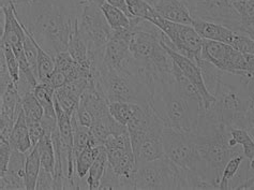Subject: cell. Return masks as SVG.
<instances>
[{"label":"cell","mask_w":254,"mask_h":190,"mask_svg":"<svg viewBox=\"0 0 254 190\" xmlns=\"http://www.w3.org/2000/svg\"><path fill=\"white\" fill-rule=\"evenodd\" d=\"M85 0H30L13 4L19 23L54 58L68 51L69 40Z\"/></svg>","instance_id":"1"},{"label":"cell","mask_w":254,"mask_h":190,"mask_svg":"<svg viewBox=\"0 0 254 190\" xmlns=\"http://www.w3.org/2000/svg\"><path fill=\"white\" fill-rule=\"evenodd\" d=\"M174 76L169 82L156 83L151 105L165 126L192 133L204 110L203 97L175 64Z\"/></svg>","instance_id":"2"},{"label":"cell","mask_w":254,"mask_h":190,"mask_svg":"<svg viewBox=\"0 0 254 190\" xmlns=\"http://www.w3.org/2000/svg\"><path fill=\"white\" fill-rule=\"evenodd\" d=\"M230 130L210 106L200 113L197 125L192 132L200 157L219 181L229 160L244 155L243 147L234 141Z\"/></svg>","instance_id":"3"},{"label":"cell","mask_w":254,"mask_h":190,"mask_svg":"<svg viewBox=\"0 0 254 190\" xmlns=\"http://www.w3.org/2000/svg\"><path fill=\"white\" fill-rule=\"evenodd\" d=\"M164 36L165 33L159 27L147 19L131 17V55L156 83L175 79L174 62L162 45Z\"/></svg>","instance_id":"4"},{"label":"cell","mask_w":254,"mask_h":190,"mask_svg":"<svg viewBox=\"0 0 254 190\" xmlns=\"http://www.w3.org/2000/svg\"><path fill=\"white\" fill-rule=\"evenodd\" d=\"M248 83L243 77L223 72L213 95L216 98L213 110L219 119L230 129H246V114L250 101Z\"/></svg>","instance_id":"5"},{"label":"cell","mask_w":254,"mask_h":190,"mask_svg":"<svg viewBox=\"0 0 254 190\" xmlns=\"http://www.w3.org/2000/svg\"><path fill=\"white\" fill-rule=\"evenodd\" d=\"M95 84L110 102L122 101L141 105L152 102V88L136 74L100 67L95 74Z\"/></svg>","instance_id":"6"},{"label":"cell","mask_w":254,"mask_h":190,"mask_svg":"<svg viewBox=\"0 0 254 190\" xmlns=\"http://www.w3.org/2000/svg\"><path fill=\"white\" fill-rule=\"evenodd\" d=\"M164 156L174 164L188 171L196 172L219 189V180L200 157L192 133L175 130L169 126L163 129Z\"/></svg>","instance_id":"7"},{"label":"cell","mask_w":254,"mask_h":190,"mask_svg":"<svg viewBox=\"0 0 254 190\" xmlns=\"http://www.w3.org/2000/svg\"><path fill=\"white\" fill-rule=\"evenodd\" d=\"M76 25L79 35L88 45L90 62L95 74L102 65L105 46L113 35V29L106 21L101 6L86 0L79 10Z\"/></svg>","instance_id":"8"},{"label":"cell","mask_w":254,"mask_h":190,"mask_svg":"<svg viewBox=\"0 0 254 190\" xmlns=\"http://www.w3.org/2000/svg\"><path fill=\"white\" fill-rule=\"evenodd\" d=\"M133 183L134 189H188L187 170L165 156L136 166Z\"/></svg>","instance_id":"9"},{"label":"cell","mask_w":254,"mask_h":190,"mask_svg":"<svg viewBox=\"0 0 254 190\" xmlns=\"http://www.w3.org/2000/svg\"><path fill=\"white\" fill-rule=\"evenodd\" d=\"M193 19L216 23L242 33L243 23L230 0H183Z\"/></svg>","instance_id":"10"},{"label":"cell","mask_w":254,"mask_h":190,"mask_svg":"<svg viewBox=\"0 0 254 190\" xmlns=\"http://www.w3.org/2000/svg\"><path fill=\"white\" fill-rule=\"evenodd\" d=\"M161 29L173 45V49L182 55L190 58L197 65L202 60V50L204 39L200 37L194 27L190 25L174 23L156 15L149 19Z\"/></svg>","instance_id":"11"},{"label":"cell","mask_w":254,"mask_h":190,"mask_svg":"<svg viewBox=\"0 0 254 190\" xmlns=\"http://www.w3.org/2000/svg\"><path fill=\"white\" fill-rule=\"evenodd\" d=\"M202 58L223 72L243 77L248 81L245 55L230 44L204 40Z\"/></svg>","instance_id":"12"},{"label":"cell","mask_w":254,"mask_h":190,"mask_svg":"<svg viewBox=\"0 0 254 190\" xmlns=\"http://www.w3.org/2000/svg\"><path fill=\"white\" fill-rule=\"evenodd\" d=\"M103 145L108 154L109 164L114 171L119 175L132 178L136 162L129 132L111 135L105 140Z\"/></svg>","instance_id":"13"},{"label":"cell","mask_w":254,"mask_h":190,"mask_svg":"<svg viewBox=\"0 0 254 190\" xmlns=\"http://www.w3.org/2000/svg\"><path fill=\"white\" fill-rule=\"evenodd\" d=\"M131 28L113 30V35L105 46L102 65L100 67L111 70L127 71L132 59L130 52Z\"/></svg>","instance_id":"14"},{"label":"cell","mask_w":254,"mask_h":190,"mask_svg":"<svg viewBox=\"0 0 254 190\" xmlns=\"http://www.w3.org/2000/svg\"><path fill=\"white\" fill-rule=\"evenodd\" d=\"M168 41H170V39L165 35L162 39L163 47L165 49V51L169 53V55L172 57L174 64L179 68L184 76L196 87V90L199 92L200 96L203 97L204 108L207 110V108H209L210 106L213 105V103L216 102V98L213 97L208 91H207L199 66L195 62L191 60L190 58L182 55V54H179L178 52L172 49L170 44L166 43Z\"/></svg>","instance_id":"15"},{"label":"cell","mask_w":254,"mask_h":190,"mask_svg":"<svg viewBox=\"0 0 254 190\" xmlns=\"http://www.w3.org/2000/svg\"><path fill=\"white\" fill-rule=\"evenodd\" d=\"M164 127L165 125H161L150 129L144 135V138L139 141V143L133 147L136 166L163 157L164 151L162 135Z\"/></svg>","instance_id":"16"},{"label":"cell","mask_w":254,"mask_h":190,"mask_svg":"<svg viewBox=\"0 0 254 190\" xmlns=\"http://www.w3.org/2000/svg\"><path fill=\"white\" fill-rule=\"evenodd\" d=\"M92 81L93 79L71 81V82H68L55 91L54 100L70 117L77 110V106L81 102L82 95L87 90V87L92 83Z\"/></svg>","instance_id":"17"},{"label":"cell","mask_w":254,"mask_h":190,"mask_svg":"<svg viewBox=\"0 0 254 190\" xmlns=\"http://www.w3.org/2000/svg\"><path fill=\"white\" fill-rule=\"evenodd\" d=\"M1 10L4 14V28L1 40L8 42L12 46L15 55H18L24 52L26 32L15 15L12 3L1 6Z\"/></svg>","instance_id":"18"},{"label":"cell","mask_w":254,"mask_h":190,"mask_svg":"<svg viewBox=\"0 0 254 190\" xmlns=\"http://www.w3.org/2000/svg\"><path fill=\"white\" fill-rule=\"evenodd\" d=\"M25 162L26 153L12 151L6 172L0 175V189H26Z\"/></svg>","instance_id":"19"},{"label":"cell","mask_w":254,"mask_h":190,"mask_svg":"<svg viewBox=\"0 0 254 190\" xmlns=\"http://www.w3.org/2000/svg\"><path fill=\"white\" fill-rule=\"evenodd\" d=\"M152 6L160 17L168 21L190 26L193 24V17L183 0H159Z\"/></svg>","instance_id":"20"},{"label":"cell","mask_w":254,"mask_h":190,"mask_svg":"<svg viewBox=\"0 0 254 190\" xmlns=\"http://www.w3.org/2000/svg\"><path fill=\"white\" fill-rule=\"evenodd\" d=\"M192 26L198 35L204 40H211V41L222 42L226 44H232L233 39L236 32L227 28L225 26L216 23L200 21V19H193Z\"/></svg>","instance_id":"21"},{"label":"cell","mask_w":254,"mask_h":190,"mask_svg":"<svg viewBox=\"0 0 254 190\" xmlns=\"http://www.w3.org/2000/svg\"><path fill=\"white\" fill-rule=\"evenodd\" d=\"M90 129L92 135L98 141V143L101 145L104 144L105 140L111 135H119L128 131L127 126L118 123L111 114L95 121V124L91 126Z\"/></svg>","instance_id":"22"},{"label":"cell","mask_w":254,"mask_h":190,"mask_svg":"<svg viewBox=\"0 0 254 190\" xmlns=\"http://www.w3.org/2000/svg\"><path fill=\"white\" fill-rule=\"evenodd\" d=\"M9 142L13 151L27 153L31 148H33L29 134V128L27 123H26L23 110L19 114L14 128H13Z\"/></svg>","instance_id":"23"},{"label":"cell","mask_w":254,"mask_h":190,"mask_svg":"<svg viewBox=\"0 0 254 190\" xmlns=\"http://www.w3.org/2000/svg\"><path fill=\"white\" fill-rule=\"evenodd\" d=\"M77 21V19H76ZM68 52L71 55V57L75 60L76 63L79 65H83L85 67L91 68L92 65L90 62V55H89V49L88 45L86 44L82 36L79 35V31L77 29V25L75 22L74 28L71 33V37L69 40V45H68ZM93 71V69H92Z\"/></svg>","instance_id":"24"},{"label":"cell","mask_w":254,"mask_h":190,"mask_svg":"<svg viewBox=\"0 0 254 190\" xmlns=\"http://www.w3.org/2000/svg\"><path fill=\"white\" fill-rule=\"evenodd\" d=\"M102 146L103 145L99 144L96 140H93L75 158V171L79 179L84 180L88 175L89 170L98 157Z\"/></svg>","instance_id":"25"},{"label":"cell","mask_w":254,"mask_h":190,"mask_svg":"<svg viewBox=\"0 0 254 190\" xmlns=\"http://www.w3.org/2000/svg\"><path fill=\"white\" fill-rule=\"evenodd\" d=\"M40 170H41V160H40L38 149L36 147H33L29 152L26 153L25 183L26 189L27 190L36 189Z\"/></svg>","instance_id":"26"},{"label":"cell","mask_w":254,"mask_h":190,"mask_svg":"<svg viewBox=\"0 0 254 190\" xmlns=\"http://www.w3.org/2000/svg\"><path fill=\"white\" fill-rule=\"evenodd\" d=\"M23 113L27 125L40 123L43 117V107L33 93H27L21 96Z\"/></svg>","instance_id":"27"},{"label":"cell","mask_w":254,"mask_h":190,"mask_svg":"<svg viewBox=\"0 0 254 190\" xmlns=\"http://www.w3.org/2000/svg\"><path fill=\"white\" fill-rule=\"evenodd\" d=\"M101 10L113 30H124L131 28V17L124 11L116 8L109 2H104L101 5Z\"/></svg>","instance_id":"28"},{"label":"cell","mask_w":254,"mask_h":190,"mask_svg":"<svg viewBox=\"0 0 254 190\" xmlns=\"http://www.w3.org/2000/svg\"><path fill=\"white\" fill-rule=\"evenodd\" d=\"M38 149V153L41 160V167L45 170H48L53 175L55 173V149L53 145L52 135L45 134L44 137L38 142V144L35 146Z\"/></svg>","instance_id":"29"},{"label":"cell","mask_w":254,"mask_h":190,"mask_svg":"<svg viewBox=\"0 0 254 190\" xmlns=\"http://www.w3.org/2000/svg\"><path fill=\"white\" fill-rule=\"evenodd\" d=\"M33 94H35V96L43 107V115L50 117H57L54 100V88H52L50 85L45 83H39L36 86L35 91H33Z\"/></svg>","instance_id":"30"},{"label":"cell","mask_w":254,"mask_h":190,"mask_svg":"<svg viewBox=\"0 0 254 190\" xmlns=\"http://www.w3.org/2000/svg\"><path fill=\"white\" fill-rule=\"evenodd\" d=\"M106 165H108V154H106V149L103 145L101 151H100L98 155V157L96 158L95 162H93V165L91 166L88 172L87 183H88L89 189L100 188V183H101V179L105 171Z\"/></svg>","instance_id":"31"},{"label":"cell","mask_w":254,"mask_h":190,"mask_svg":"<svg viewBox=\"0 0 254 190\" xmlns=\"http://www.w3.org/2000/svg\"><path fill=\"white\" fill-rule=\"evenodd\" d=\"M198 66L200 68V71H202V76H203L204 83L207 91H208L213 96L217 91L220 80H221L223 76V71L218 69L215 65H212L211 63L207 62V60L203 58L200 60Z\"/></svg>","instance_id":"32"},{"label":"cell","mask_w":254,"mask_h":190,"mask_svg":"<svg viewBox=\"0 0 254 190\" xmlns=\"http://www.w3.org/2000/svg\"><path fill=\"white\" fill-rule=\"evenodd\" d=\"M137 107L136 103L122 102V101H115L110 102V112L112 116L115 118L118 123L125 126L128 125L129 120L132 118Z\"/></svg>","instance_id":"33"},{"label":"cell","mask_w":254,"mask_h":190,"mask_svg":"<svg viewBox=\"0 0 254 190\" xmlns=\"http://www.w3.org/2000/svg\"><path fill=\"white\" fill-rule=\"evenodd\" d=\"M126 3L132 17L144 18L149 21L150 18L158 15L153 6L146 0H126Z\"/></svg>","instance_id":"34"},{"label":"cell","mask_w":254,"mask_h":190,"mask_svg":"<svg viewBox=\"0 0 254 190\" xmlns=\"http://www.w3.org/2000/svg\"><path fill=\"white\" fill-rule=\"evenodd\" d=\"M55 70V60L38 44V80L44 83Z\"/></svg>","instance_id":"35"},{"label":"cell","mask_w":254,"mask_h":190,"mask_svg":"<svg viewBox=\"0 0 254 190\" xmlns=\"http://www.w3.org/2000/svg\"><path fill=\"white\" fill-rule=\"evenodd\" d=\"M232 3L242 18V33H244L245 29L254 26V0H238V1H233Z\"/></svg>","instance_id":"36"},{"label":"cell","mask_w":254,"mask_h":190,"mask_svg":"<svg viewBox=\"0 0 254 190\" xmlns=\"http://www.w3.org/2000/svg\"><path fill=\"white\" fill-rule=\"evenodd\" d=\"M230 131L234 141L243 147L245 157L251 160L254 157V141L250 133L246 129L240 128H233Z\"/></svg>","instance_id":"37"},{"label":"cell","mask_w":254,"mask_h":190,"mask_svg":"<svg viewBox=\"0 0 254 190\" xmlns=\"http://www.w3.org/2000/svg\"><path fill=\"white\" fill-rule=\"evenodd\" d=\"M244 159H245V155H240V156H236V157H233L232 159L229 160V162L225 165L222 171L221 179H220V182H219V189H224V190L229 189L230 182L235 178V175L237 174Z\"/></svg>","instance_id":"38"},{"label":"cell","mask_w":254,"mask_h":190,"mask_svg":"<svg viewBox=\"0 0 254 190\" xmlns=\"http://www.w3.org/2000/svg\"><path fill=\"white\" fill-rule=\"evenodd\" d=\"M0 46H1V52L4 54L5 62H6V65H8L12 79L14 80V82L16 83L19 79V64H18L15 53L13 51L12 46L8 42L4 41V40H1Z\"/></svg>","instance_id":"39"},{"label":"cell","mask_w":254,"mask_h":190,"mask_svg":"<svg viewBox=\"0 0 254 190\" xmlns=\"http://www.w3.org/2000/svg\"><path fill=\"white\" fill-rule=\"evenodd\" d=\"M231 45L243 54H254V40L243 33L236 32Z\"/></svg>","instance_id":"40"},{"label":"cell","mask_w":254,"mask_h":190,"mask_svg":"<svg viewBox=\"0 0 254 190\" xmlns=\"http://www.w3.org/2000/svg\"><path fill=\"white\" fill-rule=\"evenodd\" d=\"M12 151L13 149L10 145L9 141L0 140V175H2L6 172Z\"/></svg>","instance_id":"41"},{"label":"cell","mask_w":254,"mask_h":190,"mask_svg":"<svg viewBox=\"0 0 254 190\" xmlns=\"http://www.w3.org/2000/svg\"><path fill=\"white\" fill-rule=\"evenodd\" d=\"M36 189H38V190H40V189H55L54 175L42 167H41V170H40V173L38 176Z\"/></svg>","instance_id":"42"},{"label":"cell","mask_w":254,"mask_h":190,"mask_svg":"<svg viewBox=\"0 0 254 190\" xmlns=\"http://www.w3.org/2000/svg\"><path fill=\"white\" fill-rule=\"evenodd\" d=\"M44 83L50 85L52 88H54V90L56 91V90H58V88L63 87L64 85L68 83V78H66V76L63 71H60L55 68V70L53 71V73L48 78V80H46Z\"/></svg>","instance_id":"43"},{"label":"cell","mask_w":254,"mask_h":190,"mask_svg":"<svg viewBox=\"0 0 254 190\" xmlns=\"http://www.w3.org/2000/svg\"><path fill=\"white\" fill-rule=\"evenodd\" d=\"M248 87H249L250 101H249L248 111H247V114H246V119H247L246 130H248L250 127L254 126V81H249Z\"/></svg>","instance_id":"44"},{"label":"cell","mask_w":254,"mask_h":190,"mask_svg":"<svg viewBox=\"0 0 254 190\" xmlns=\"http://www.w3.org/2000/svg\"><path fill=\"white\" fill-rule=\"evenodd\" d=\"M28 128H29V134H30L32 147H35L38 144V142L46 134V132L44 130L43 126L41 125V121H40V123L31 124L28 126Z\"/></svg>","instance_id":"45"},{"label":"cell","mask_w":254,"mask_h":190,"mask_svg":"<svg viewBox=\"0 0 254 190\" xmlns=\"http://www.w3.org/2000/svg\"><path fill=\"white\" fill-rule=\"evenodd\" d=\"M106 2H109L110 4L116 6V8L120 9L122 11H124L127 15H128L129 17H132L130 15L129 13V10H128V6H127V3H126V0H105Z\"/></svg>","instance_id":"46"},{"label":"cell","mask_w":254,"mask_h":190,"mask_svg":"<svg viewBox=\"0 0 254 190\" xmlns=\"http://www.w3.org/2000/svg\"><path fill=\"white\" fill-rule=\"evenodd\" d=\"M254 183V174L251 176V178L247 181L246 183H244V184L240 186L238 189H250V187L252 186V184Z\"/></svg>","instance_id":"47"},{"label":"cell","mask_w":254,"mask_h":190,"mask_svg":"<svg viewBox=\"0 0 254 190\" xmlns=\"http://www.w3.org/2000/svg\"><path fill=\"white\" fill-rule=\"evenodd\" d=\"M243 35L249 36L250 38H252V39L254 40V26H253V27H250V28H247V29H245V31H244Z\"/></svg>","instance_id":"48"},{"label":"cell","mask_w":254,"mask_h":190,"mask_svg":"<svg viewBox=\"0 0 254 190\" xmlns=\"http://www.w3.org/2000/svg\"><path fill=\"white\" fill-rule=\"evenodd\" d=\"M247 131H248V132L250 133V135H251V137H252V139H253V141H254V126L250 127V128H249V129H248V130H247Z\"/></svg>","instance_id":"49"},{"label":"cell","mask_w":254,"mask_h":190,"mask_svg":"<svg viewBox=\"0 0 254 190\" xmlns=\"http://www.w3.org/2000/svg\"><path fill=\"white\" fill-rule=\"evenodd\" d=\"M146 1H148V2H149L151 5H152L153 3H156L157 1H159V0H146Z\"/></svg>","instance_id":"50"},{"label":"cell","mask_w":254,"mask_h":190,"mask_svg":"<svg viewBox=\"0 0 254 190\" xmlns=\"http://www.w3.org/2000/svg\"><path fill=\"white\" fill-rule=\"evenodd\" d=\"M230 1H232V2H233V1H238V0H230Z\"/></svg>","instance_id":"51"}]
</instances>
